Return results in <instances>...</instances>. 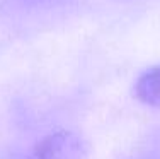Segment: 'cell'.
<instances>
[{
	"instance_id": "7a4b0ae2",
	"label": "cell",
	"mask_w": 160,
	"mask_h": 159,
	"mask_svg": "<svg viewBox=\"0 0 160 159\" xmlns=\"http://www.w3.org/2000/svg\"><path fill=\"white\" fill-rule=\"evenodd\" d=\"M135 94L142 103L160 106V65L148 69L135 84Z\"/></svg>"
},
{
	"instance_id": "6da1fadb",
	"label": "cell",
	"mask_w": 160,
	"mask_h": 159,
	"mask_svg": "<svg viewBox=\"0 0 160 159\" xmlns=\"http://www.w3.org/2000/svg\"><path fill=\"white\" fill-rule=\"evenodd\" d=\"M80 154L78 139L68 132H58L44 137L22 159H78Z\"/></svg>"
}]
</instances>
